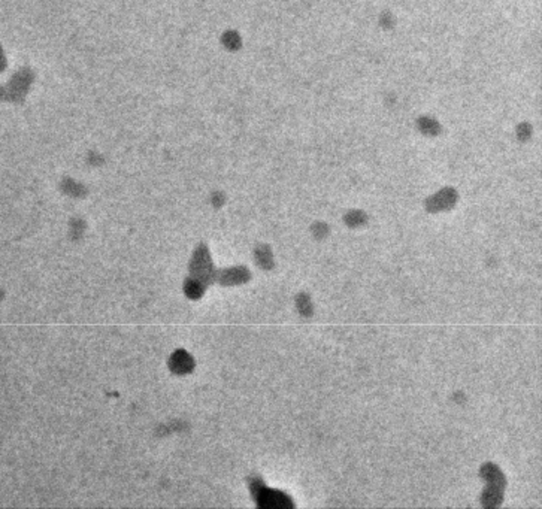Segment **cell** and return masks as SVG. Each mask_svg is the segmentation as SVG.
I'll use <instances>...</instances> for the list:
<instances>
[{"label":"cell","mask_w":542,"mask_h":509,"mask_svg":"<svg viewBox=\"0 0 542 509\" xmlns=\"http://www.w3.org/2000/svg\"><path fill=\"white\" fill-rule=\"evenodd\" d=\"M482 478L487 481L489 489L482 496V502L485 506H496L503 499V487H505V478L501 473V470L494 465H485L481 469Z\"/></svg>","instance_id":"obj_1"}]
</instances>
